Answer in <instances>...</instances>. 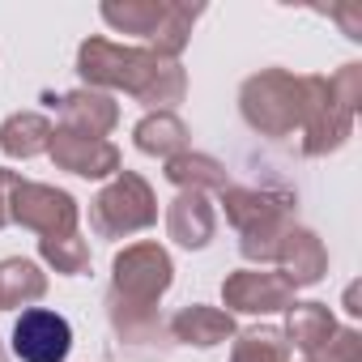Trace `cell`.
Here are the masks:
<instances>
[{
    "label": "cell",
    "instance_id": "cell-25",
    "mask_svg": "<svg viewBox=\"0 0 362 362\" xmlns=\"http://www.w3.org/2000/svg\"><path fill=\"white\" fill-rule=\"evenodd\" d=\"M13 184H18V170L0 166V230L9 226V192H13Z\"/></svg>",
    "mask_w": 362,
    "mask_h": 362
},
{
    "label": "cell",
    "instance_id": "cell-2",
    "mask_svg": "<svg viewBox=\"0 0 362 362\" xmlns=\"http://www.w3.org/2000/svg\"><path fill=\"white\" fill-rule=\"evenodd\" d=\"M175 264L162 243H132L111 260V290H107V320L119 341L149 345L162 337L158 298L170 290Z\"/></svg>",
    "mask_w": 362,
    "mask_h": 362
},
{
    "label": "cell",
    "instance_id": "cell-26",
    "mask_svg": "<svg viewBox=\"0 0 362 362\" xmlns=\"http://www.w3.org/2000/svg\"><path fill=\"white\" fill-rule=\"evenodd\" d=\"M0 362H9V354H5V345H0Z\"/></svg>",
    "mask_w": 362,
    "mask_h": 362
},
{
    "label": "cell",
    "instance_id": "cell-5",
    "mask_svg": "<svg viewBox=\"0 0 362 362\" xmlns=\"http://www.w3.org/2000/svg\"><path fill=\"white\" fill-rule=\"evenodd\" d=\"M303 77H294L290 69H260L256 77L243 81L239 90V111L247 119V128H256L260 136H290L303 128Z\"/></svg>",
    "mask_w": 362,
    "mask_h": 362
},
{
    "label": "cell",
    "instance_id": "cell-7",
    "mask_svg": "<svg viewBox=\"0 0 362 362\" xmlns=\"http://www.w3.org/2000/svg\"><path fill=\"white\" fill-rule=\"evenodd\" d=\"M77 201L64 192V188H52V184H35V179H22L9 192V222L43 235V239H56V235H77Z\"/></svg>",
    "mask_w": 362,
    "mask_h": 362
},
{
    "label": "cell",
    "instance_id": "cell-12",
    "mask_svg": "<svg viewBox=\"0 0 362 362\" xmlns=\"http://www.w3.org/2000/svg\"><path fill=\"white\" fill-rule=\"evenodd\" d=\"M214 230H218V214H214L205 192H179L166 205V235H170V243L188 247V252H201V247H209Z\"/></svg>",
    "mask_w": 362,
    "mask_h": 362
},
{
    "label": "cell",
    "instance_id": "cell-23",
    "mask_svg": "<svg viewBox=\"0 0 362 362\" xmlns=\"http://www.w3.org/2000/svg\"><path fill=\"white\" fill-rule=\"evenodd\" d=\"M39 256L64 273V277H81L90 269V243L81 235H56V239H39Z\"/></svg>",
    "mask_w": 362,
    "mask_h": 362
},
{
    "label": "cell",
    "instance_id": "cell-16",
    "mask_svg": "<svg viewBox=\"0 0 362 362\" xmlns=\"http://www.w3.org/2000/svg\"><path fill=\"white\" fill-rule=\"evenodd\" d=\"M332 328H337V315H332L324 303H290V307H286V328H281V337H286L290 349H298L303 358H311V354L332 337Z\"/></svg>",
    "mask_w": 362,
    "mask_h": 362
},
{
    "label": "cell",
    "instance_id": "cell-19",
    "mask_svg": "<svg viewBox=\"0 0 362 362\" xmlns=\"http://www.w3.org/2000/svg\"><path fill=\"white\" fill-rule=\"evenodd\" d=\"M47 141H52V119L39 115V111H13L5 124H0V149L9 158H39L47 153Z\"/></svg>",
    "mask_w": 362,
    "mask_h": 362
},
{
    "label": "cell",
    "instance_id": "cell-6",
    "mask_svg": "<svg viewBox=\"0 0 362 362\" xmlns=\"http://www.w3.org/2000/svg\"><path fill=\"white\" fill-rule=\"evenodd\" d=\"M158 222V197L136 170H119L90 201V226L98 239H128Z\"/></svg>",
    "mask_w": 362,
    "mask_h": 362
},
{
    "label": "cell",
    "instance_id": "cell-10",
    "mask_svg": "<svg viewBox=\"0 0 362 362\" xmlns=\"http://www.w3.org/2000/svg\"><path fill=\"white\" fill-rule=\"evenodd\" d=\"M73 349V328L60 311L30 307L13 324V354L22 362H64Z\"/></svg>",
    "mask_w": 362,
    "mask_h": 362
},
{
    "label": "cell",
    "instance_id": "cell-3",
    "mask_svg": "<svg viewBox=\"0 0 362 362\" xmlns=\"http://www.w3.org/2000/svg\"><path fill=\"white\" fill-rule=\"evenodd\" d=\"M303 153L324 158L341 149L354 132V111L362 103V64H341L332 77H303Z\"/></svg>",
    "mask_w": 362,
    "mask_h": 362
},
{
    "label": "cell",
    "instance_id": "cell-14",
    "mask_svg": "<svg viewBox=\"0 0 362 362\" xmlns=\"http://www.w3.org/2000/svg\"><path fill=\"white\" fill-rule=\"evenodd\" d=\"M166 332L179 341V345H197V349H214L222 341H230L239 328H235V315L222 311V307H205V303H192V307H179L166 324Z\"/></svg>",
    "mask_w": 362,
    "mask_h": 362
},
{
    "label": "cell",
    "instance_id": "cell-11",
    "mask_svg": "<svg viewBox=\"0 0 362 362\" xmlns=\"http://www.w3.org/2000/svg\"><path fill=\"white\" fill-rule=\"evenodd\" d=\"M273 264H277V273H281L294 290H307V286L324 281V273H328V252H324V243H320L315 230L290 226V230L281 235V243H277Z\"/></svg>",
    "mask_w": 362,
    "mask_h": 362
},
{
    "label": "cell",
    "instance_id": "cell-24",
    "mask_svg": "<svg viewBox=\"0 0 362 362\" xmlns=\"http://www.w3.org/2000/svg\"><path fill=\"white\" fill-rule=\"evenodd\" d=\"M307 362H362V332L358 328H332V337L307 358Z\"/></svg>",
    "mask_w": 362,
    "mask_h": 362
},
{
    "label": "cell",
    "instance_id": "cell-15",
    "mask_svg": "<svg viewBox=\"0 0 362 362\" xmlns=\"http://www.w3.org/2000/svg\"><path fill=\"white\" fill-rule=\"evenodd\" d=\"M166 179L179 188V192H226L230 188V175H226V166L218 162V158H209V153H197V149H184V153H175V158H166Z\"/></svg>",
    "mask_w": 362,
    "mask_h": 362
},
{
    "label": "cell",
    "instance_id": "cell-22",
    "mask_svg": "<svg viewBox=\"0 0 362 362\" xmlns=\"http://www.w3.org/2000/svg\"><path fill=\"white\" fill-rule=\"evenodd\" d=\"M230 362H290V345L281 328H247V332H235Z\"/></svg>",
    "mask_w": 362,
    "mask_h": 362
},
{
    "label": "cell",
    "instance_id": "cell-9",
    "mask_svg": "<svg viewBox=\"0 0 362 362\" xmlns=\"http://www.w3.org/2000/svg\"><path fill=\"white\" fill-rule=\"evenodd\" d=\"M47 153H52V162L60 170L81 175V179H115L124 170V158H119V149L111 141L81 136V132H69V128H52Z\"/></svg>",
    "mask_w": 362,
    "mask_h": 362
},
{
    "label": "cell",
    "instance_id": "cell-17",
    "mask_svg": "<svg viewBox=\"0 0 362 362\" xmlns=\"http://www.w3.org/2000/svg\"><path fill=\"white\" fill-rule=\"evenodd\" d=\"M132 145L149 158H175V153H184L188 149V124L179 119L175 111H149L136 119L132 128Z\"/></svg>",
    "mask_w": 362,
    "mask_h": 362
},
{
    "label": "cell",
    "instance_id": "cell-13",
    "mask_svg": "<svg viewBox=\"0 0 362 362\" xmlns=\"http://www.w3.org/2000/svg\"><path fill=\"white\" fill-rule=\"evenodd\" d=\"M115 124H119V103H115L107 90L81 86V90H69V94L60 98V128H69V132L103 136V141H107V132H111Z\"/></svg>",
    "mask_w": 362,
    "mask_h": 362
},
{
    "label": "cell",
    "instance_id": "cell-8",
    "mask_svg": "<svg viewBox=\"0 0 362 362\" xmlns=\"http://www.w3.org/2000/svg\"><path fill=\"white\" fill-rule=\"evenodd\" d=\"M222 303L230 315H273L294 303V286L273 269H235L222 281Z\"/></svg>",
    "mask_w": 362,
    "mask_h": 362
},
{
    "label": "cell",
    "instance_id": "cell-20",
    "mask_svg": "<svg viewBox=\"0 0 362 362\" xmlns=\"http://www.w3.org/2000/svg\"><path fill=\"white\" fill-rule=\"evenodd\" d=\"M98 18L115 30V35H136V39H153L158 22L166 18V0H107L98 9Z\"/></svg>",
    "mask_w": 362,
    "mask_h": 362
},
{
    "label": "cell",
    "instance_id": "cell-21",
    "mask_svg": "<svg viewBox=\"0 0 362 362\" xmlns=\"http://www.w3.org/2000/svg\"><path fill=\"white\" fill-rule=\"evenodd\" d=\"M201 9H188V5H166V18L158 22L153 39H149V52L162 56V60H179V52L188 47L192 39V26H197Z\"/></svg>",
    "mask_w": 362,
    "mask_h": 362
},
{
    "label": "cell",
    "instance_id": "cell-1",
    "mask_svg": "<svg viewBox=\"0 0 362 362\" xmlns=\"http://www.w3.org/2000/svg\"><path fill=\"white\" fill-rule=\"evenodd\" d=\"M77 73L90 90H124L149 111H170L188 94V73L179 60H162L149 47H124L98 35L77 47Z\"/></svg>",
    "mask_w": 362,
    "mask_h": 362
},
{
    "label": "cell",
    "instance_id": "cell-18",
    "mask_svg": "<svg viewBox=\"0 0 362 362\" xmlns=\"http://www.w3.org/2000/svg\"><path fill=\"white\" fill-rule=\"evenodd\" d=\"M43 294H47V273L35 260H26V256L0 260V311L35 307Z\"/></svg>",
    "mask_w": 362,
    "mask_h": 362
},
{
    "label": "cell",
    "instance_id": "cell-4",
    "mask_svg": "<svg viewBox=\"0 0 362 362\" xmlns=\"http://www.w3.org/2000/svg\"><path fill=\"white\" fill-rule=\"evenodd\" d=\"M222 209L230 218V226L239 230V252L247 264H273L281 235L294 226V201L286 192H269V188H226L222 192Z\"/></svg>",
    "mask_w": 362,
    "mask_h": 362
}]
</instances>
